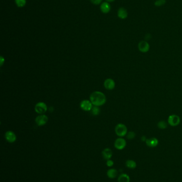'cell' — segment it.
Instances as JSON below:
<instances>
[{"mask_svg":"<svg viewBox=\"0 0 182 182\" xmlns=\"http://www.w3.org/2000/svg\"><path fill=\"white\" fill-rule=\"evenodd\" d=\"M90 101L94 106H103L106 102V98L104 94L99 91H95L91 93Z\"/></svg>","mask_w":182,"mask_h":182,"instance_id":"6da1fadb","label":"cell"},{"mask_svg":"<svg viewBox=\"0 0 182 182\" xmlns=\"http://www.w3.org/2000/svg\"><path fill=\"white\" fill-rule=\"evenodd\" d=\"M115 132L120 137H122L127 134V127L123 124H118L115 128Z\"/></svg>","mask_w":182,"mask_h":182,"instance_id":"7a4b0ae2","label":"cell"},{"mask_svg":"<svg viewBox=\"0 0 182 182\" xmlns=\"http://www.w3.org/2000/svg\"><path fill=\"white\" fill-rule=\"evenodd\" d=\"M168 123L171 126L175 127L178 126L181 123L180 117L176 115H170L168 119Z\"/></svg>","mask_w":182,"mask_h":182,"instance_id":"3957f363","label":"cell"},{"mask_svg":"<svg viewBox=\"0 0 182 182\" xmlns=\"http://www.w3.org/2000/svg\"><path fill=\"white\" fill-rule=\"evenodd\" d=\"M47 106L44 102L37 103L35 106V111L39 114H43L47 111Z\"/></svg>","mask_w":182,"mask_h":182,"instance_id":"277c9868","label":"cell"},{"mask_svg":"<svg viewBox=\"0 0 182 182\" xmlns=\"http://www.w3.org/2000/svg\"><path fill=\"white\" fill-rule=\"evenodd\" d=\"M126 145H127L126 141L122 137L118 138L115 141L114 147L119 150H122L125 149V147L126 146Z\"/></svg>","mask_w":182,"mask_h":182,"instance_id":"5b68a950","label":"cell"},{"mask_svg":"<svg viewBox=\"0 0 182 182\" xmlns=\"http://www.w3.org/2000/svg\"><path fill=\"white\" fill-rule=\"evenodd\" d=\"M138 47L140 52L142 53H146L150 50V46L146 41H141L138 43Z\"/></svg>","mask_w":182,"mask_h":182,"instance_id":"8992f818","label":"cell"},{"mask_svg":"<svg viewBox=\"0 0 182 182\" xmlns=\"http://www.w3.org/2000/svg\"><path fill=\"white\" fill-rule=\"evenodd\" d=\"M48 121V118L47 116L45 115H41L37 116L35 119V122L37 123V126H42L46 125Z\"/></svg>","mask_w":182,"mask_h":182,"instance_id":"52a82bcc","label":"cell"},{"mask_svg":"<svg viewBox=\"0 0 182 182\" xmlns=\"http://www.w3.org/2000/svg\"><path fill=\"white\" fill-rule=\"evenodd\" d=\"M80 107L81 109L84 111H90L92 108V104L90 101L87 100H84L81 101L80 103Z\"/></svg>","mask_w":182,"mask_h":182,"instance_id":"ba28073f","label":"cell"},{"mask_svg":"<svg viewBox=\"0 0 182 182\" xmlns=\"http://www.w3.org/2000/svg\"><path fill=\"white\" fill-rule=\"evenodd\" d=\"M5 138L8 142L9 143H14L16 141L17 137L14 133L12 131H7L5 134Z\"/></svg>","mask_w":182,"mask_h":182,"instance_id":"9c48e42d","label":"cell"},{"mask_svg":"<svg viewBox=\"0 0 182 182\" xmlns=\"http://www.w3.org/2000/svg\"><path fill=\"white\" fill-rule=\"evenodd\" d=\"M146 146L150 148H155L159 144L158 139L155 137H151L150 139H147L146 141Z\"/></svg>","mask_w":182,"mask_h":182,"instance_id":"30bf717a","label":"cell"},{"mask_svg":"<svg viewBox=\"0 0 182 182\" xmlns=\"http://www.w3.org/2000/svg\"><path fill=\"white\" fill-rule=\"evenodd\" d=\"M104 85L106 89L112 90L114 89L115 83L114 80H112L111 78H108L105 80Z\"/></svg>","mask_w":182,"mask_h":182,"instance_id":"8fae6325","label":"cell"},{"mask_svg":"<svg viewBox=\"0 0 182 182\" xmlns=\"http://www.w3.org/2000/svg\"><path fill=\"white\" fill-rule=\"evenodd\" d=\"M100 9L102 13L106 14L110 12V11L111 9V7L108 2H104L101 3V5L100 6Z\"/></svg>","mask_w":182,"mask_h":182,"instance_id":"7c38bea8","label":"cell"},{"mask_svg":"<svg viewBox=\"0 0 182 182\" xmlns=\"http://www.w3.org/2000/svg\"><path fill=\"white\" fill-rule=\"evenodd\" d=\"M117 14H118V17L122 20L126 19L128 17V12L127 10L123 7L120 8L119 9Z\"/></svg>","mask_w":182,"mask_h":182,"instance_id":"4fadbf2b","label":"cell"},{"mask_svg":"<svg viewBox=\"0 0 182 182\" xmlns=\"http://www.w3.org/2000/svg\"><path fill=\"white\" fill-rule=\"evenodd\" d=\"M112 155H113L112 151L110 148H106L102 151V156L105 159L107 160L111 159Z\"/></svg>","mask_w":182,"mask_h":182,"instance_id":"5bb4252c","label":"cell"},{"mask_svg":"<svg viewBox=\"0 0 182 182\" xmlns=\"http://www.w3.org/2000/svg\"><path fill=\"white\" fill-rule=\"evenodd\" d=\"M118 171L114 168L108 169L107 172V175L108 178L111 179H115L118 175Z\"/></svg>","mask_w":182,"mask_h":182,"instance_id":"9a60e30c","label":"cell"},{"mask_svg":"<svg viewBox=\"0 0 182 182\" xmlns=\"http://www.w3.org/2000/svg\"><path fill=\"white\" fill-rule=\"evenodd\" d=\"M118 181V182H130V179L129 176L127 174H122L119 176Z\"/></svg>","mask_w":182,"mask_h":182,"instance_id":"2e32d148","label":"cell"},{"mask_svg":"<svg viewBox=\"0 0 182 182\" xmlns=\"http://www.w3.org/2000/svg\"><path fill=\"white\" fill-rule=\"evenodd\" d=\"M125 166L126 167L129 169H134L136 168L137 163L133 160H127L125 162Z\"/></svg>","mask_w":182,"mask_h":182,"instance_id":"e0dca14e","label":"cell"},{"mask_svg":"<svg viewBox=\"0 0 182 182\" xmlns=\"http://www.w3.org/2000/svg\"><path fill=\"white\" fill-rule=\"evenodd\" d=\"M157 126H158V127L159 129H165L167 128L168 124L165 121L161 120V121H160L158 123Z\"/></svg>","mask_w":182,"mask_h":182,"instance_id":"ac0fdd59","label":"cell"},{"mask_svg":"<svg viewBox=\"0 0 182 182\" xmlns=\"http://www.w3.org/2000/svg\"><path fill=\"white\" fill-rule=\"evenodd\" d=\"M15 3L17 7L23 8L25 6L26 4V0H15Z\"/></svg>","mask_w":182,"mask_h":182,"instance_id":"d6986e66","label":"cell"},{"mask_svg":"<svg viewBox=\"0 0 182 182\" xmlns=\"http://www.w3.org/2000/svg\"><path fill=\"white\" fill-rule=\"evenodd\" d=\"M91 111L92 114L94 116H97V115H99L100 113V111H101L99 108H98L97 106H93L91 109Z\"/></svg>","mask_w":182,"mask_h":182,"instance_id":"ffe728a7","label":"cell"},{"mask_svg":"<svg viewBox=\"0 0 182 182\" xmlns=\"http://www.w3.org/2000/svg\"><path fill=\"white\" fill-rule=\"evenodd\" d=\"M165 3V0H156L154 2V5L155 7H161L162 5H164Z\"/></svg>","mask_w":182,"mask_h":182,"instance_id":"44dd1931","label":"cell"},{"mask_svg":"<svg viewBox=\"0 0 182 182\" xmlns=\"http://www.w3.org/2000/svg\"><path fill=\"white\" fill-rule=\"evenodd\" d=\"M127 135V138L128 139H134L136 136V134L135 132H129L127 133V134L126 135Z\"/></svg>","mask_w":182,"mask_h":182,"instance_id":"7402d4cb","label":"cell"},{"mask_svg":"<svg viewBox=\"0 0 182 182\" xmlns=\"http://www.w3.org/2000/svg\"><path fill=\"white\" fill-rule=\"evenodd\" d=\"M90 2L94 5H99L101 4L103 0H90Z\"/></svg>","mask_w":182,"mask_h":182,"instance_id":"603a6c76","label":"cell"},{"mask_svg":"<svg viewBox=\"0 0 182 182\" xmlns=\"http://www.w3.org/2000/svg\"><path fill=\"white\" fill-rule=\"evenodd\" d=\"M114 165V162L113 160H112L111 159H109L107 160L106 162V165L108 166L109 167H111Z\"/></svg>","mask_w":182,"mask_h":182,"instance_id":"cb8c5ba5","label":"cell"},{"mask_svg":"<svg viewBox=\"0 0 182 182\" xmlns=\"http://www.w3.org/2000/svg\"><path fill=\"white\" fill-rule=\"evenodd\" d=\"M4 59L2 56H1V66H2L3 63H4Z\"/></svg>","mask_w":182,"mask_h":182,"instance_id":"d4e9b609","label":"cell"},{"mask_svg":"<svg viewBox=\"0 0 182 182\" xmlns=\"http://www.w3.org/2000/svg\"><path fill=\"white\" fill-rule=\"evenodd\" d=\"M146 139H147L146 138V137H145V136H143L142 137H141V140H142V141H144V142H146Z\"/></svg>","mask_w":182,"mask_h":182,"instance_id":"484cf974","label":"cell"},{"mask_svg":"<svg viewBox=\"0 0 182 182\" xmlns=\"http://www.w3.org/2000/svg\"><path fill=\"white\" fill-rule=\"evenodd\" d=\"M105 1H106V2H107L110 3V2H114L115 0H105Z\"/></svg>","mask_w":182,"mask_h":182,"instance_id":"4316f807","label":"cell"}]
</instances>
